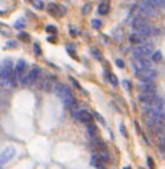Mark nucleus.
Returning <instances> with one entry per match:
<instances>
[{
    "label": "nucleus",
    "instance_id": "18",
    "mask_svg": "<svg viewBox=\"0 0 165 169\" xmlns=\"http://www.w3.org/2000/svg\"><path fill=\"white\" fill-rule=\"evenodd\" d=\"M161 59H162V54H161L159 51L154 52V55H152V61H154V62H159Z\"/></svg>",
    "mask_w": 165,
    "mask_h": 169
},
{
    "label": "nucleus",
    "instance_id": "4",
    "mask_svg": "<svg viewBox=\"0 0 165 169\" xmlns=\"http://www.w3.org/2000/svg\"><path fill=\"white\" fill-rule=\"evenodd\" d=\"M15 155H16V149H15L13 146H9V147H6L3 152L0 153V166L6 165L9 161H12V159L15 158Z\"/></svg>",
    "mask_w": 165,
    "mask_h": 169
},
{
    "label": "nucleus",
    "instance_id": "5",
    "mask_svg": "<svg viewBox=\"0 0 165 169\" xmlns=\"http://www.w3.org/2000/svg\"><path fill=\"white\" fill-rule=\"evenodd\" d=\"M73 117H74L75 120L81 121V123H87V124H90L91 119H93V116H91L87 110H78V111H74L73 113Z\"/></svg>",
    "mask_w": 165,
    "mask_h": 169
},
{
    "label": "nucleus",
    "instance_id": "25",
    "mask_svg": "<svg viewBox=\"0 0 165 169\" xmlns=\"http://www.w3.org/2000/svg\"><path fill=\"white\" fill-rule=\"evenodd\" d=\"M19 38H20L22 40H25V42H28V40H29V35L25 33V32H20L19 33Z\"/></svg>",
    "mask_w": 165,
    "mask_h": 169
},
{
    "label": "nucleus",
    "instance_id": "24",
    "mask_svg": "<svg viewBox=\"0 0 165 169\" xmlns=\"http://www.w3.org/2000/svg\"><path fill=\"white\" fill-rule=\"evenodd\" d=\"M46 32H50V33H57V28H55L54 25H48V26H46Z\"/></svg>",
    "mask_w": 165,
    "mask_h": 169
},
{
    "label": "nucleus",
    "instance_id": "19",
    "mask_svg": "<svg viewBox=\"0 0 165 169\" xmlns=\"http://www.w3.org/2000/svg\"><path fill=\"white\" fill-rule=\"evenodd\" d=\"M99 158H100V161L104 163V162H107V161H109V153L106 152V150H104V152H100Z\"/></svg>",
    "mask_w": 165,
    "mask_h": 169
},
{
    "label": "nucleus",
    "instance_id": "28",
    "mask_svg": "<svg viewBox=\"0 0 165 169\" xmlns=\"http://www.w3.org/2000/svg\"><path fill=\"white\" fill-rule=\"evenodd\" d=\"M91 54H93V55L96 56V58H99V59H101V55H100L99 52H97V49H96V48H91Z\"/></svg>",
    "mask_w": 165,
    "mask_h": 169
},
{
    "label": "nucleus",
    "instance_id": "6",
    "mask_svg": "<svg viewBox=\"0 0 165 169\" xmlns=\"http://www.w3.org/2000/svg\"><path fill=\"white\" fill-rule=\"evenodd\" d=\"M54 90H55V94H57L58 97H61L62 100H64L65 97L71 96L70 88H68L67 85H64V84H57V85H54Z\"/></svg>",
    "mask_w": 165,
    "mask_h": 169
},
{
    "label": "nucleus",
    "instance_id": "1",
    "mask_svg": "<svg viewBox=\"0 0 165 169\" xmlns=\"http://www.w3.org/2000/svg\"><path fill=\"white\" fill-rule=\"evenodd\" d=\"M138 10H139V16H157V9L154 7L149 1H139L138 4Z\"/></svg>",
    "mask_w": 165,
    "mask_h": 169
},
{
    "label": "nucleus",
    "instance_id": "30",
    "mask_svg": "<svg viewBox=\"0 0 165 169\" xmlns=\"http://www.w3.org/2000/svg\"><path fill=\"white\" fill-rule=\"evenodd\" d=\"M120 133H122L123 136H126V135H128V133H126V127H124L123 123H120Z\"/></svg>",
    "mask_w": 165,
    "mask_h": 169
},
{
    "label": "nucleus",
    "instance_id": "32",
    "mask_svg": "<svg viewBox=\"0 0 165 169\" xmlns=\"http://www.w3.org/2000/svg\"><path fill=\"white\" fill-rule=\"evenodd\" d=\"M33 46H35V54H36V55H39V54H41V51H39V45H38V43H35Z\"/></svg>",
    "mask_w": 165,
    "mask_h": 169
},
{
    "label": "nucleus",
    "instance_id": "26",
    "mask_svg": "<svg viewBox=\"0 0 165 169\" xmlns=\"http://www.w3.org/2000/svg\"><path fill=\"white\" fill-rule=\"evenodd\" d=\"M146 163H148L149 169H154V168H155V163H154V161H152V158H148V159H146Z\"/></svg>",
    "mask_w": 165,
    "mask_h": 169
},
{
    "label": "nucleus",
    "instance_id": "3",
    "mask_svg": "<svg viewBox=\"0 0 165 169\" xmlns=\"http://www.w3.org/2000/svg\"><path fill=\"white\" fill-rule=\"evenodd\" d=\"M135 75L140 80V82H154L158 77L155 70H148V71H143V73H135Z\"/></svg>",
    "mask_w": 165,
    "mask_h": 169
},
{
    "label": "nucleus",
    "instance_id": "10",
    "mask_svg": "<svg viewBox=\"0 0 165 169\" xmlns=\"http://www.w3.org/2000/svg\"><path fill=\"white\" fill-rule=\"evenodd\" d=\"M132 26L135 28V29H139V28H143V26H151V25H149V22L145 19V17L136 16L132 20Z\"/></svg>",
    "mask_w": 165,
    "mask_h": 169
},
{
    "label": "nucleus",
    "instance_id": "11",
    "mask_svg": "<svg viewBox=\"0 0 165 169\" xmlns=\"http://www.w3.org/2000/svg\"><path fill=\"white\" fill-rule=\"evenodd\" d=\"M25 70H26V61L25 59H19L16 62V65H15V73L17 74L19 78L25 74Z\"/></svg>",
    "mask_w": 165,
    "mask_h": 169
},
{
    "label": "nucleus",
    "instance_id": "20",
    "mask_svg": "<svg viewBox=\"0 0 165 169\" xmlns=\"http://www.w3.org/2000/svg\"><path fill=\"white\" fill-rule=\"evenodd\" d=\"M32 4H33V7L39 9V10H41V9H44V6H45L42 0H35V1H32Z\"/></svg>",
    "mask_w": 165,
    "mask_h": 169
},
{
    "label": "nucleus",
    "instance_id": "34",
    "mask_svg": "<svg viewBox=\"0 0 165 169\" xmlns=\"http://www.w3.org/2000/svg\"><path fill=\"white\" fill-rule=\"evenodd\" d=\"M71 82H73V84H74L75 87H78V88H81V87H80V84H78V82H77V81H75L74 78H71Z\"/></svg>",
    "mask_w": 165,
    "mask_h": 169
},
{
    "label": "nucleus",
    "instance_id": "17",
    "mask_svg": "<svg viewBox=\"0 0 165 169\" xmlns=\"http://www.w3.org/2000/svg\"><path fill=\"white\" fill-rule=\"evenodd\" d=\"M0 32L3 33V35H4V36H10V29H9V28H6V26H4V25H2L0 23Z\"/></svg>",
    "mask_w": 165,
    "mask_h": 169
},
{
    "label": "nucleus",
    "instance_id": "27",
    "mask_svg": "<svg viewBox=\"0 0 165 169\" xmlns=\"http://www.w3.org/2000/svg\"><path fill=\"white\" fill-rule=\"evenodd\" d=\"M123 87L126 88V91H130L132 90V85H130V82L126 80V81H123Z\"/></svg>",
    "mask_w": 165,
    "mask_h": 169
},
{
    "label": "nucleus",
    "instance_id": "23",
    "mask_svg": "<svg viewBox=\"0 0 165 169\" xmlns=\"http://www.w3.org/2000/svg\"><path fill=\"white\" fill-rule=\"evenodd\" d=\"M93 26H94L96 29H101V28H103V25H101V22H100L99 19H93Z\"/></svg>",
    "mask_w": 165,
    "mask_h": 169
},
{
    "label": "nucleus",
    "instance_id": "29",
    "mask_svg": "<svg viewBox=\"0 0 165 169\" xmlns=\"http://www.w3.org/2000/svg\"><path fill=\"white\" fill-rule=\"evenodd\" d=\"M94 117H96V119H97V120H99V121H101L103 124L106 123V121H104V119H103V116H100L99 113H94Z\"/></svg>",
    "mask_w": 165,
    "mask_h": 169
},
{
    "label": "nucleus",
    "instance_id": "21",
    "mask_svg": "<svg viewBox=\"0 0 165 169\" xmlns=\"http://www.w3.org/2000/svg\"><path fill=\"white\" fill-rule=\"evenodd\" d=\"M109 81L112 82V85H117V84H119L117 77H116V75H113V74H109Z\"/></svg>",
    "mask_w": 165,
    "mask_h": 169
},
{
    "label": "nucleus",
    "instance_id": "33",
    "mask_svg": "<svg viewBox=\"0 0 165 169\" xmlns=\"http://www.w3.org/2000/svg\"><path fill=\"white\" fill-rule=\"evenodd\" d=\"M6 46H12V48H13V46H16V42H8V43H6Z\"/></svg>",
    "mask_w": 165,
    "mask_h": 169
},
{
    "label": "nucleus",
    "instance_id": "16",
    "mask_svg": "<svg viewBox=\"0 0 165 169\" xmlns=\"http://www.w3.org/2000/svg\"><path fill=\"white\" fill-rule=\"evenodd\" d=\"M91 9H93V6H91V3H90V1H88V3H86V4L82 6V9H81L82 15H90Z\"/></svg>",
    "mask_w": 165,
    "mask_h": 169
},
{
    "label": "nucleus",
    "instance_id": "2",
    "mask_svg": "<svg viewBox=\"0 0 165 169\" xmlns=\"http://www.w3.org/2000/svg\"><path fill=\"white\" fill-rule=\"evenodd\" d=\"M132 65H133V68H135V73H143V71L152 70V61H151L149 58L135 59Z\"/></svg>",
    "mask_w": 165,
    "mask_h": 169
},
{
    "label": "nucleus",
    "instance_id": "7",
    "mask_svg": "<svg viewBox=\"0 0 165 169\" xmlns=\"http://www.w3.org/2000/svg\"><path fill=\"white\" fill-rule=\"evenodd\" d=\"M139 90L145 94H155L157 91V85L154 82H140L139 84Z\"/></svg>",
    "mask_w": 165,
    "mask_h": 169
},
{
    "label": "nucleus",
    "instance_id": "15",
    "mask_svg": "<svg viewBox=\"0 0 165 169\" xmlns=\"http://www.w3.org/2000/svg\"><path fill=\"white\" fill-rule=\"evenodd\" d=\"M154 7H165V0H148Z\"/></svg>",
    "mask_w": 165,
    "mask_h": 169
},
{
    "label": "nucleus",
    "instance_id": "13",
    "mask_svg": "<svg viewBox=\"0 0 165 169\" xmlns=\"http://www.w3.org/2000/svg\"><path fill=\"white\" fill-rule=\"evenodd\" d=\"M109 10H110V3H109L107 0L100 1V4H99V15H107Z\"/></svg>",
    "mask_w": 165,
    "mask_h": 169
},
{
    "label": "nucleus",
    "instance_id": "8",
    "mask_svg": "<svg viewBox=\"0 0 165 169\" xmlns=\"http://www.w3.org/2000/svg\"><path fill=\"white\" fill-rule=\"evenodd\" d=\"M129 40L132 42V43H138V45H145L146 42H148V38L146 36H143V35H139V33H132L130 35V38H129Z\"/></svg>",
    "mask_w": 165,
    "mask_h": 169
},
{
    "label": "nucleus",
    "instance_id": "9",
    "mask_svg": "<svg viewBox=\"0 0 165 169\" xmlns=\"http://www.w3.org/2000/svg\"><path fill=\"white\" fill-rule=\"evenodd\" d=\"M39 74H41V70H39L38 67L32 68V70L28 73V85H31V84H33V82H36L38 77H39Z\"/></svg>",
    "mask_w": 165,
    "mask_h": 169
},
{
    "label": "nucleus",
    "instance_id": "31",
    "mask_svg": "<svg viewBox=\"0 0 165 169\" xmlns=\"http://www.w3.org/2000/svg\"><path fill=\"white\" fill-rule=\"evenodd\" d=\"M116 65H117L119 68H123V67H124V64H123V61H122V59H116Z\"/></svg>",
    "mask_w": 165,
    "mask_h": 169
},
{
    "label": "nucleus",
    "instance_id": "12",
    "mask_svg": "<svg viewBox=\"0 0 165 169\" xmlns=\"http://www.w3.org/2000/svg\"><path fill=\"white\" fill-rule=\"evenodd\" d=\"M62 101H64V104H65L67 108H75V107H77V101H75V98H74L73 94H71V96H68V97H65Z\"/></svg>",
    "mask_w": 165,
    "mask_h": 169
},
{
    "label": "nucleus",
    "instance_id": "14",
    "mask_svg": "<svg viewBox=\"0 0 165 169\" xmlns=\"http://www.w3.org/2000/svg\"><path fill=\"white\" fill-rule=\"evenodd\" d=\"M87 133H88V136L90 137H96L97 135V129H96V126L90 123V124H87Z\"/></svg>",
    "mask_w": 165,
    "mask_h": 169
},
{
    "label": "nucleus",
    "instance_id": "22",
    "mask_svg": "<svg viewBox=\"0 0 165 169\" xmlns=\"http://www.w3.org/2000/svg\"><path fill=\"white\" fill-rule=\"evenodd\" d=\"M15 28H16V29H22V28H25V19L17 20L16 23H15Z\"/></svg>",
    "mask_w": 165,
    "mask_h": 169
}]
</instances>
